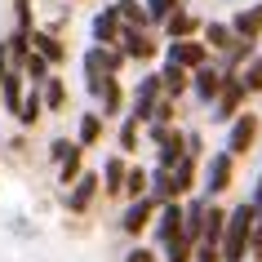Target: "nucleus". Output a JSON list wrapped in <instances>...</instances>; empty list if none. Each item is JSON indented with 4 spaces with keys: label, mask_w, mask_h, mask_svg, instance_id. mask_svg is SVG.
Returning <instances> with one entry per match:
<instances>
[{
    "label": "nucleus",
    "mask_w": 262,
    "mask_h": 262,
    "mask_svg": "<svg viewBox=\"0 0 262 262\" xmlns=\"http://www.w3.org/2000/svg\"><path fill=\"white\" fill-rule=\"evenodd\" d=\"M253 205H235L227 213V231H222V245H218V258L222 262H245L249 258V235H253Z\"/></svg>",
    "instance_id": "obj_1"
},
{
    "label": "nucleus",
    "mask_w": 262,
    "mask_h": 262,
    "mask_svg": "<svg viewBox=\"0 0 262 262\" xmlns=\"http://www.w3.org/2000/svg\"><path fill=\"white\" fill-rule=\"evenodd\" d=\"M124 67V54L120 49H107V45H94V49H84V84H89V94H102V84L116 80Z\"/></svg>",
    "instance_id": "obj_2"
},
{
    "label": "nucleus",
    "mask_w": 262,
    "mask_h": 262,
    "mask_svg": "<svg viewBox=\"0 0 262 262\" xmlns=\"http://www.w3.org/2000/svg\"><path fill=\"white\" fill-rule=\"evenodd\" d=\"M253 142H258V116H253V111H240L231 120V129H227V147H222V151L235 160V156L253 151Z\"/></svg>",
    "instance_id": "obj_3"
},
{
    "label": "nucleus",
    "mask_w": 262,
    "mask_h": 262,
    "mask_svg": "<svg viewBox=\"0 0 262 262\" xmlns=\"http://www.w3.org/2000/svg\"><path fill=\"white\" fill-rule=\"evenodd\" d=\"M49 156H54V165H58V182H62V187L80 178V165H84V147H80V142L58 138L54 147H49Z\"/></svg>",
    "instance_id": "obj_4"
},
{
    "label": "nucleus",
    "mask_w": 262,
    "mask_h": 262,
    "mask_svg": "<svg viewBox=\"0 0 262 262\" xmlns=\"http://www.w3.org/2000/svg\"><path fill=\"white\" fill-rule=\"evenodd\" d=\"M165 62H173V67H182V71H200L209 62V49H205V40H169L165 45Z\"/></svg>",
    "instance_id": "obj_5"
},
{
    "label": "nucleus",
    "mask_w": 262,
    "mask_h": 262,
    "mask_svg": "<svg viewBox=\"0 0 262 262\" xmlns=\"http://www.w3.org/2000/svg\"><path fill=\"white\" fill-rule=\"evenodd\" d=\"M245 84H240V76H227L222 80V89H218V98H213V120L218 124H227V120H235L240 116V107H245Z\"/></svg>",
    "instance_id": "obj_6"
},
{
    "label": "nucleus",
    "mask_w": 262,
    "mask_h": 262,
    "mask_svg": "<svg viewBox=\"0 0 262 262\" xmlns=\"http://www.w3.org/2000/svg\"><path fill=\"white\" fill-rule=\"evenodd\" d=\"M160 80H156V71L151 76H142L138 80V89H134V116L129 120H138V124H151V116H156V107H160Z\"/></svg>",
    "instance_id": "obj_7"
},
{
    "label": "nucleus",
    "mask_w": 262,
    "mask_h": 262,
    "mask_svg": "<svg viewBox=\"0 0 262 262\" xmlns=\"http://www.w3.org/2000/svg\"><path fill=\"white\" fill-rule=\"evenodd\" d=\"M151 222H156V200H151V195H142V200H129V205H124L120 231H124V235H142Z\"/></svg>",
    "instance_id": "obj_8"
},
{
    "label": "nucleus",
    "mask_w": 262,
    "mask_h": 262,
    "mask_svg": "<svg viewBox=\"0 0 262 262\" xmlns=\"http://www.w3.org/2000/svg\"><path fill=\"white\" fill-rule=\"evenodd\" d=\"M227 27H231V36H235V40H249V45H258V40H262V5L235 9Z\"/></svg>",
    "instance_id": "obj_9"
},
{
    "label": "nucleus",
    "mask_w": 262,
    "mask_h": 262,
    "mask_svg": "<svg viewBox=\"0 0 262 262\" xmlns=\"http://www.w3.org/2000/svg\"><path fill=\"white\" fill-rule=\"evenodd\" d=\"M231 173H235V160L227 151H218L213 160H209V169H205V195H209V200L231 187Z\"/></svg>",
    "instance_id": "obj_10"
},
{
    "label": "nucleus",
    "mask_w": 262,
    "mask_h": 262,
    "mask_svg": "<svg viewBox=\"0 0 262 262\" xmlns=\"http://www.w3.org/2000/svg\"><path fill=\"white\" fill-rule=\"evenodd\" d=\"M178 235H182V200H169L156 209V245H169Z\"/></svg>",
    "instance_id": "obj_11"
},
{
    "label": "nucleus",
    "mask_w": 262,
    "mask_h": 262,
    "mask_svg": "<svg viewBox=\"0 0 262 262\" xmlns=\"http://www.w3.org/2000/svg\"><path fill=\"white\" fill-rule=\"evenodd\" d=\"M102 191V182H98V173H80V178L71 182V191H67V209L71 213H84V209L94 205V195Z\"/></svg>",
    "instance_id": "obj_12"
},
{
    "label": "nucleus",
    "mask_w": 262,
    "mask_h": 262,
    "mask_svg": "<svg viewBox=\"0 0 262 262\" xmlns=\"http://www.w3.org/2000/svg\"><path fill=\"white\" fill-rule=\"evenodd\" d=\"M222 80H227V71L205 62L200 71H191V94L200 98V102H213V98H218V89H222Z\"/></svg>",
    "instance_id": "obj_13"
},
{
    "label": "nucleus",
    "mask_w": 262,
    "mask_h": 262,
    "mask_svg": "<svg viewBox=\"0 0 262 262\" xmlns=\"http://www.w3.org/2000/svg\"><path fill=\"white\" fill-rule=\"evenodd\" d=\"M124 58H138V62H151L156 58V40L151 31H120V45H116Z\"/></svg>",
    "instance_id": "obj_14"
},
{
    "label": "nucleus",
    "mask_w": 262,
    "mask_h": 262,
    "mask_svg": "<svg viewBox=\"0 0 262 262\" xmlns=\"http://www.w3.org/2000/svg\"><path fill=\"white\" fill-rule=\"evenodd\" d=\"M195 169H200V156H182L178 165L169 169V182H173V200H182V195H191V187H195Z\"/></svg>",
    "instance_id": "obj_15"
},
{
    "label": "nucleus",
    "mask_w": 262,
    "mask_h": 262,
    "mask_svg": "<svg viewBox=\"0 0 262 262\" xmlns=\"http://www.w3.org/2000/svg\"><path fill=\"white\" fill-rule=\"evenodd\" d=\"M111 9H116V18H120L124 31H151V18L142 9V0H116Z\"/></svg>",
    "instance_id": "obj_16"
},
{
    "label": "nucleus",
    "mask_w": 262,
    "mask_h": 262,
    "mask_svg": "<svg viewBox=\"0 0 262 262\" xmlns=\"http://www.w3.org/2000/svg\"><path fill=\"white\" fill-rule=\"evenodd\" d=\"M156 80H160V94H165V98H178V94H187V89H191V71H182V67H173V62H165V67L156 71Z\"/></svg>",
    "instance_id": "obj_17"
},
{
    "label": "nucleus",
    "mask_w": 262,
    "mask_h": 262,
    "mask_svg": "<svg viewBox=\"0 0 262 262\" xmlns=\"http://www.w3.org/2000/svg\"><path fill=\"white\" fill-rule=\"evenodd\" d=\"M160 31H165V40H191L195 31H200V18H195L191 9H178L173 18H165Z\"/></svg>",
    "instance_id": "obj_18"
},
{
    "label": "nucleus",
    "mask_w": 262,
    "mask_h": 262,
    "mask_svg": "<svg viewBox=\"0 0 262 262\" xmlns=\"http://www.w3.org/2000/svg\"><path fill=\"white\" fill-rule=\"evenodd\" d=\"M120 18H116V9H102V14L94 18V45H107V49H116L120 45Z\"/></svg>",
    "instance_id": "obj_19"
},
{
    "label": "nucleus",
    "mask_w": 262,
    "mask_h": 262,
    "mask_svg": "<svg viewBox=\"0 0 262 262\" xmlns=\"http://www.w3.org/2000/svg\"><path fill=\"white\" fill-rule=\"evenodd\" d=\"M222 231H227V213H222L218 205H209L205 209V227H200V245L218 249L222 245Z\"/></svg>",
    "instance_id": "obj_20"
},
{
    "label": "nucleus",
    "mask_w": 262,
    "mask_h": 262,
    "mask_svg": "<svg viewBox=\"0 0 262 262\" xmlns=\"http://www.w3.org/2000/svg\"><path fill=\"white\" fill-rule=\"evenodd\" d=\"M0 98H5V111H9V116L23 111V98H27V89H23V71H9V76L0 80Z\"/></svg>",
    "instance_id": "obj_21"
},
{
    "label": "nucleus",
    "mask_w": 262,
    "mask_h": 262,
    "mask_svg": "<svg viewBox=\"0 0 262 262\" xmlns=\"http://www.w3.org/2000/svg\"><path fill=\"white\" fill-rule=\"evenodd\" d=\"M124 173H129V165H124L120 156H111L107 165H102V178H98V182H102V191H107V195H124Z\"/></svg>",
    "instance_id": "obj_22"
},
{
    "label": "nucleus",
    "mask_w": 262,
    "mask_h": 262,
    "mask_svg": "<svg viewBox=\"0 0 262 262\" xmlns=\"http://www.w3.org/2000/svg\"><path fill=\"white\" fill-rule=\"evenodd\" d=\"M31 54H40L45 62H62V45L49 31H31Z\"/></svg>",
    "instance_id": "obj_23"
},
{
    "label": "nucleus",
    "mask_w": 262,
    "mask_h": 262,
    "mask_svg": "<svg viewBox=\"0 0 262 262\" xmlns=\"http://www.w3.org/2000/svg\"><path fill=\"white\" fill-rule=\"evenodd\" d=\"M231 45H235V36H231V27H227V23H209V27H205V49L227 54Z\"/></svg>",
    "instance_id": "obj_24"
},
{
    "label": "nucleus",
    "mask_w": 262,
    "mask_h": 262,
    "mask_svg": "<svg viewBox=\"0 0 262 262\" xmlns=\"http://www.w3.org/2000/svg\"><path fill=\"white\" fill-rule=\"evenodd\" d=\"M142 9L151 18V27H165V18H173L182 9V0H142Z\"/></svg>",
    "instance_id": "obj_25"
},
{
    "label": "nucleus",
    "mask_w": 262,
    "mask_h": 262,
    "mask_svg": "<svg viewBox=\"0 0 262 262\" xmlns=\"http://www.w3.org/2000/svg\"><path fill=\"white\" fill-rule=\"evenodd\" d=\"M160 258H165V262H191L195 258V245L187 240V235H178V240L160 245Z\"/></svg>",
    "instance_id": "obj_26"
},
{
    "label": "nucleus",
    "mask_w": 262,
    "mask_h": 262,
    "mask_svg": "<svg viewBox=\"0 0 262 262\" xmlns=\"http://www.w3.org/2000/svg\"><path fill=\"white\" fill-rule=\"evenodd\" d=\"M98 138H102V116H94V111H89V116H80V129H76V142H80V147H94Z\"/></svg>",
    "instance_id": "obj_27"
},
{
    "label": "nucleus",
    "mask_w": 262,
    "mask_h": 262,
    "mask_svg": "<svg viewBox=\"0 0 262 262\" xmlns=\"http://www.w3.org/2000/svg\"><path fill=\"white\" fill-rule=\"evenodd\" d=\"M40 102H45L49 111H58L62 102H67V89H62V80H58V76H49V80L40 84Z\"/></svg>",
    "instance_id": "obj_28"
},
{
    "label": "nucleus",
    "mask_w": 262,
    "mask_h": 262,
    "mask_svg": "<svg viewBox=\"0 0 262 262\" xmlns=\"http://www.w3.org/2000/svg\"><path fill=\"white\" fill-rule=\"evenodd\" d=\"M102 116H120V107H124V94H120V80H107L102 84Z\"/></svg>",
    "instance_id": "obj_29"
},
{
    "label": "nucleus",
    "mask_w": 262,
    "mask_h": 262,
    "mask_svg": "<svg viewBox=\"0 0 262 262\" xmlns=\"http://www.w3.org/2000/svg\"><path fill=\"white\" fill-rule=\"evenodd\" d=\"M147 182H151L147 169H129V173H124V195H129V200H142V195H147Z\"/></svg>",
    "instance_id": "obj_30"
},
{
    "label": "nucleus",
    "mask_w": 262,
    "mask_h": 262,
    "mask_svg": "<svg viewBox=\"0 0 262 262\" xmlns=\"http://www.w3.org/2000/svg\"><path fill=\"white\" fill-rule=\"evenodd\" d=\"M23 80L45 84V80H49V62H45L40 54H27V62H23Z\"/></svg>",
    "instance_id": "obj_31"
},
{
    "label": "nucleus",
    "mask_w": 262,
    "mask_h": 262,
    "mask_svg": "<svg viewBox=\"0 0 262 262\" xmlns=\"http://www.w3.org/2000/svg\"><path fill=\"white\" fill-rule=\"evenodd\" d=\"M240 84H245V94H262V54L249 58L245 76H240Z\"/></svg>",
    "instance_id": "obj_32"
},
{
    "label": "nucleus",
    "mask_w": 262,
    "mask_h": 262,
    "mask_svg": "<svg viewBox=\"0 0 262 262\" xmlns=\"http://www.w3.org/2000/svg\"><path fill=\"white\" fill-rule=\"evenodd\" d=\"M40 111H45V102H40V94L31 89V94L23 98V111H18V124H36V120H40Z\"/></svg>",
    "instance_id": "obj_33"
},
{
    "label": "nucleus",
    "mask_w": 262,
    "mask_h": 262,
    "mask_svg": "<svg viewBox=\"0 0 262 262\" xmlns=\"http://www.w3.org/2000/svg\"><path fill=\"white\" fill-rule=\"evenodd\" d=\"M134 147H138V120L124 116L120 120V151H134Z\"/></svg>",
    "instance_id": "obj_34"
},
{
    "label": "nucleus",
    "mask_w": 262,
    "mask_h": 262,
    "mask_svg": "<svg viewBox=\"0 0 262 262\" xmlns=\"http://www.w3.org/2000/svg\"><path fill=\"white\" fill-rule=\"evenodd\" d=\"M14 18H18V31L31 36V0H14Z\"/></svg>",
    "instance_id": "obj_35"
},
{
    "label": "nucleus",
    "mask_w": 262,
    "mask_h": 262,
    "mask_svg": "<svg viewBox=\"0 0 262 262\" xmlns=\"http://www.w3.org/2000/svg\"><path fill=\"white\" fill-rule=\"evenodd\" d=\"M249 258L262 262V222H253V235H249Z\"/></svg>",
    "instance_id": "obj_36"
},
{
    "label": "nucleus",
    "mask_w": 262,
    "mask_h": 262,
    "mask_svg": "<svg viewBox=\"0 0 262 262\" xmlns=\"http://www.w3.org/2000/svg\"><path fill=\"white\" fill-rule=\"evenodd\" d=\"M124 262H156V249H129Z\"/></svg>",
    "instance_id": "obj_37"
},
{
    "label": "nucleus",
    "mask_w": 262,
    "mask_h": 262,
    "mask_svg": "<svg viewBox=\"0 0 262 262\" xmlns=\"http://www.w3.org/2000/svg\"><path fill=\"white\" fill-rule=\"evenodd\" d=\"M191 262H222L218 258V249H209V245H195V258Z\"/></svg>",
    "instance_id": "obj_38"
},
{
    "label": "nucleus",
    "mask_w": 262,
    "mask_h": 262,
    "mask_svg": "<svg viewBox=\"0 0 262 262\" xmlns=\"http://www.w3.org/2000/svg\"><path fill=\"white\" fill-rule=\"evenodd\" d=\"M9 76V49H5V40H0V80Z\"/></svg>",
    "instance_id": "obj_39"
}]
</instances>
